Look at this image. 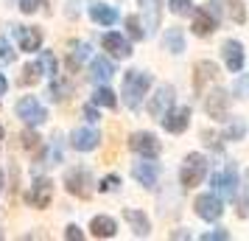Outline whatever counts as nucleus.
<instances>
[{"label":"nucleus","mask_w":249,"mask_h":241,"mask_svg":"<svg viewBox=\"0 0 249 241\" xmlns=\"http://www.w3.org/2000/svg\"><path fill=\"white\" fill-rule=\"evenodd\" d=\"M151 81L154 79H151V73H146V70H129L124 76V90H121V95H124V104L129 110H140L143 95L151 90Z\"/></svg>","instance_id":"nucleus-1"},{"label":"nucleus","mask_w":249,"mask_h":241,"mask_svg":"<svg viewBox=\"0 0 249 241\" xmlns=\"http://www.w3.org/2000/svg\"><path fill=\"white\" fill-rule=\"evenodd\" d=\"M207 171H210V160L204 157L202 151H191V154L185 157V163H182V168H179L182 188L191 191V188H196V185H202L204 177H207Z\"/></svg>","instance_id":"nucleus-2"},{"label":"nucleus","mask_w":249,"mask_h":241,"mask_svg":"<svg viewBox=\"0 0 249 241\" xmlns=\"http://www.w3.org/2000/svg\"><path fill=\"white\" fill-rule=\"evenodd\" d=\"M14 115L23 121L25 127H42L48 121V110L39 104V98L36 95H23L20 101L14 104Z\"/></svg>","instance_id":"nucleus-3"},{"label":"nucleus","mask_w":249,"mask_h":241,"mask_svg":"<svg viewBox=\"0 0 249 241\" xmlns=\"http://www.w3.org/2000/svg\"><path fill=\"white\" fill-rule=\"evenodd\" d=\"M65 191L73 196H79V199H90L92 194V174L90 168H84V166H73L68 168L65 174Z\"/></svg>","instance_id":"nucleus-4"},{"label":"nucleus","mask_w":249,"mask_h":241,"mask_svg":"<svg viewBox=\"0 0 249 241\" xmlns=\"http://www.w3.org/2000/svg\"><path fill=\"white\" fill-rule=\"evenodd\" d=\"M25 205H31L34 210H45L51 202H53V183L48 177H36L34 185L25 191Z\"/></svg>","instance_id":"nucleus-5"},{"label":"nucleus","mask_w":249,"mask_h":241,"mask_svg":"<svg viewBox=\"0 0 249 241\" xmlns=\"http://www.w3.org/2000/svg\"><path fill=\"white\" fill-rule=\"evenodd\" d=\"M193 210H196V216L204 219V222H218V219L224 216V202H221V196L218 194H199L196 196V202H193Z\"/></svg>","instance_id":"nucleus-6"},{"label":"nucleus","mask_w":249,"mask_h":241,"mask_svg":"<svg viewBox=\"0 0 249 241\" xmlns=\"http://www.w3.org/2000/svg\"><path fill=\"white\" fill-rule=\"evenodd\" d=\"M204 112L213 121H230V93L221 90V87L210 90L204 98Z\"/></svg>","instance_id":"nucleus-7"},{"label":"nucleus","mask_w":249,"mask_h":241,"mask_svg":"<svg viewBox=\"0 0 249 241\" xmlns=\"http://www.w3.org/2000/svg\"><path fill=\"white\" fill-rule=\"evenodd\" d=\"M129 149L140 154V157H148V160H157L162 146H160L157 135H151V132H135L132 138H129Z\"/></svg>","instance_id":"nucleus-8"},{"label":"nucleus","mask_w":249,"mask_h":241,"mask_svg":"<svg viewBox=\"0 0 249 241\" xmlns=\"http://www.w3.org/2000/svg\"><path fill=\"white\" fill-rule=\"evenodd\" d=\"M213 194L221 199H235L238 196V171L235 166H227L224 171L213 174Z\"/></svg>","instance_id":"nucleus-9"},{"label":"nucleus","mask_w":249,"mask_h":241,"mask_svg":"<svg viewBox=\"0 0 249 241\" xmlns=\"http://www.w3.org/2000/svg\"><path fill=\"white\" fill-rule=\"evenodd\" d=\"M174 101H177V93H174V87H171V84H160L157 93H154V95H151V101H148V115L160 121V118L168 112L171 107H174Z\"/></svg>","instance_id":"nucleus-10"},{"label":"nucleus","mask_w":249,"mask_h":241,"mask_svg":"<svg viewBox=\"0 0 249 241\" xmlns=\"http://www.w3.org/2000/svg\"><path fill=\"white\" fill-rule=\"evenodd\" d=\"M160 121H162V129H165V132L182 135L185 129L191 127V107H171Z\"/></svg>","instance_id":"nucleus-11"},{"label":"nucleus","mask_w":249,"mask_h":241,"mask_svg":"<svg viewBox=\"0 0 249 241\" xmlns=\"http://www.w3.org/2000/svg\"><path fill=\"white\" fill-rule=\"evenodd\" d=\"M70 146L76 151H92L101 146V132L92 127H79L70 132Z\"/></svg>","instance_id":"nucleus-12"},{"label":"nucleus","mask_w":249,"mask_h":241,"mask_svg":"<svg viewBox=\"0 0 249 241\" xmlns=\"http://www.w3.org/2000/svg\"><path fill=\"white\" fill-rule=\"evenodd\" d=\"M193 23H191V31L196 37H210L218 28V17H215L210 9H193Z\"/></svg>","instance_id":"nucleus-13"},{"label":"nucleus","mask_w":249,"mask_h":241,"mask_svg":"<svg viewBox=\"0 0 249 241\" xmlns=\"http://www.w3.org/2000/svg\"><path fill=\"white\" fill-rule=\"evenodd\" d=\"M101 45L104 51H109V56L112 59H129L132 56V45H129V39L121 37L118 31H107L101 37Z\"/></svg>","instance_id":"nucleus-14"},{"label":"nucleus","mask_w":249,"mask_h":241,"mask_svg":"<svg viewBox=\"0 0 249 241\" xmlns=\"http://www.w3.org/2000/svg\"><path fill=\"white\" fill-rule=\"evenodd\" d=\"M221 56H224V65L230 73H241L244 70V45L238 39H227L221 45Z\"/></svg>","instance_id":"nucleus-15"},{"label":"nucleus","mask_w":249,"mask_h":241,"mask_svg":"<svg viewBox=\"0 0 249 241\" xmlns=\"http://www.w3.org/2000/svg\"><path fill=\"white\" fill-rule=\"evenodd\" d=\"M132 177H135L143 188H154V185H157V177H160V166L151 163L148 157H143V163H135V166H132Z\"/></svg>","instance_id":"nucleus-16"},{"label":"nucleus","mask_w":249,"mask_h":241,"mask_svg":"<svg viewBox=\"0 0 249 241\" xmlns=\"http://www.w3.org/2000/svg\"><path fill=\"white\" fill-rule=\"evenodd\" d=\"M17 42H20V51L36 54L42 48V31L36 25H23V28H17Z\"/></svg>","instance_id":"nucleus-17"},{"label":"nucleus","mask_w":249,"mask_h":241,"mask_svg":"<svg viewBox=\"0 0 249 241\" xmlns=\"http://www.w3.org/2000/svg\"><path fill=\"white\" fill-rule=\"evenodd\" d=\"M218 76V68H215V62H210V59H202V62H196V68H193V87H196V93H202L210 81Z\"/></svg>","instance_id":"nucleus-18"},{"label":"nucleus","mask_w":249,"mask_h":241,"mask_svg":"<svg viewBox=\"0 0 249 241\" xmlns=\"http://www.w3.org/2000/svg\"><path fill=\"white\" fill-rule=\"evenodd\" d=\"M124 219L129 222V227H132V233H135L137 239H146L148 233H151V222H148V216L143 213V210L126 207V210H124Z\"/></svg>","instance_id":"nucleus-19"},{"label":"nucleus","mask_w":249,"mask_h":241,"mask_svg":"<svg viewBox=\"0 0 249 241\" xmlns=\"http://www.w3.org/2000/svg\"><path fill=\"white\" fill-rule=\"evenodd\" d=\"M87 12H90V20L98 25H115L118 23V9L115 6H107V3H90L87 6Z\"/></svg>","instance_id":"nucleus-20"},{"label":"nucleus","mask_w":249,"mask_h":241,"mask_svg":"<svg viewBox=\"0 0 249 241\" xmlns=\"http://www.w3.org/2000/svg\"><path fill=\"white\" fill-rule=\"evenodd\" d=\"M112 76H115V65L107 56H95L90 62V79L95 84H107V81H112Z\"/></svg>","instance_id":"nucleus-21"},{"label":"nucleus","mask_w":249,"mask_h":241,"mask_svg":"<svg viewBox=\"0 0 249 241\" xmlns=\"http://www.w3.org/2000/svg\"><path fill=\"white\" fill-rule=\"evenodd\" d=\"M115 233H118V222L112 216H95L90 222V236L95 239H115Z\"/></svg>","instance_id":"nucleus-22"},{"label":"nucleus","mask_w":249,"mask_h":241,"mask_svg":"<svg viewBox=\"0 0 249 241\" xmlns=\"http://www.w3.org/2000/svg\"><path fill=\"white\" fill-rule=\"evenodd\" d=\"M162 45H165V51H168V54H174V56H179L182 51H185V34H182L179 25H174V28H168V31H165V37H162Z\"/></svg>","instance_id":"nucleus-23"},{"label":"nucleus","mask_w":249,"mask_h":241,"mask_svg":"<svg viewBox=\"0 0 249 241\" xmlns=\"http://www.w3.org/2000/svg\"><path fill=\"white\" fill-rule=\"evenodd\" d=\"M90 56V45L87 42H70V51H68V68L76 73V70L84 65V59Z\"/></svg>","instance_id":"nucleus-24"},{"label":"nucleus","mask_w":249,"mask_h":241,"mask_svg":"<svg viewBox=\"0 0 249 241\" xmlns=\"http://www.w3.org/2000/svg\"><path fill=\"white\" fill-rule=\"evenodd\" d=\"M92 104H95V107L115 110V107H118V95H115L107 84H98V87H95V93H92Z\"/></svg>","instance_id":"nucleus-25"},{"label":"nucleus","mask_w":249,"mask_h":241,"mask_svg":"<svg viewBox=\"0 0 249 241\" xmlns=\"http://www.w3.org/2000/svg\"><path fill=\"white\" fill-rule=\"evenodd\" d=\"M42 79V68H39V62H31V65H25L23 73H20V87H31L36 81Z\"/></svg>","instance_id":"nucleus-26"},{"label":"nucleus","mask_w":249,"mask_h":241,"mask_svg":"<svg viewBox=\"0 0 249 241\" xmlns=\"http://www.w3.org/2000/svg\"><path fill=\"white\" fill-rule=\"evenodd\" d=\"M244 135H247V124L241 118H232L224 129V140H232L235 143V140H244Z\"/></svg>","instance_id":"nucleus-27"},{"label":"nucleus","mask_w":249,"mask_h":241,"mask_svg":"<svg viewBox=\"0 0 249 241\" xmlns=\"http://www.w3.org/2000/svg\"><path fill=\"white\" fill-rule=\"evenodd\" d=\"M126 31H129V37L135 39V42H140V39H146V28H143V23H140V17H135V14H129L126 17Z\"/></svg>","instance_id":"nucleus-28"},{"label":"nucleus","mask_w":249,"mask_h":241,"mask_svg":"<svg viewBox=\"0 0 249 241\" xmlns=\"http://www.w3.org/2000/svg\"><path fill=\"white\" fill-rule=\"evenodd\" d=\"M48 81H51V98H53V101H65V95H68V90H70L68 81L62 79L59 73L53 76V79H48Z\"/></svg>","instance_id":"nucleus-29"},{"label":"nucleus","mask_w":249,"mask_h":241,"mask_svg":"<svg viewBox=\"0 0 249 241\" xmlns=\"http://www.w3.org/2000/svg\"><path fill=\"white\" fill-rule=\"evenodd\" d=\"M39 68H42V73H45V79H53V76L59 73L56 56H53L51 51H42V56H39Z\"/></svg>","instance_id":"nucleus-30"},{"label":"nucleus","mask_w":249,"mask_h":241,"mask_svg":"<svg viewBox=\"0 0 249 241\" xmlns=\"http://www.w3.org/2000/svg\"><path fill=\"white\" fill-rule=\"evenodd\" d=\"M45 160H48V166H59L62 163V135H53L51 138V149H48Z\"/></svg>","instance_id":"nucleus-31"},{"label":"nucleus","mask_w":249,"mask_h":241,"mask_svg":"<svg viewBox=\"0 0 249 241\" xmlns=\"http://www.w3.org/2000/svg\"><path fill=\"white\" fill-rule=\"evenodd\" d=\"M230 17H232L238 25L247 23V6H244V0H230Z\"/></svg>","instance_id":"nucleus-32"},{"label":"nucleus","mask_w":249,"mask_h":241,"mask_svg":"<svg viewBox=\"0 0 249 241\" xmlns=\"http://www.w3.org/2000/svg\"><path fill=\"white\" fill-rule=\"evenodd\" d=\"M14 59H17V54H14L12 42L6 37H0V65H12Z\"/></svg>","instance_id":"nucleus-33"},{"label":"nucleus","mask_w":249,"mask_h":241,"mask_svg":"<svg viewBox=\"0 0 249 241\" xmlns=\"http://www.w3.org/2000/svg\"><path fill=\"white\" fill-rule=\"evenodd\" d=\"M118 188H121V177L118 174H107L101 183H98V191L101 194H109V191H118Z\"/></svg>","instance_id":"nucleus-34"},{"label":"nucleus","mask_w":249,"mask_h":241,"mask_svg":"<svg viewBox=\"0 0 249 241\" xmlns=\"http://www.w3.org/2000/svg\"><path fill=\"white\" fill-rule=\"evenodd\" d=\"M20 140H23V146L28 151H34V149H39V140H42V138L34 132V127H28V132H23V138H20Z\"/></svg>","instance_id":"nucleus-35"},{"label":"nucleus","mask_w":249,"mask_h":241,"mask_svg":"<svg viewBox=\"0 0 249 241\" xmlns=\"http://www.w3.org/2000/svg\"><path fill=\"white\" fill-rule=\"evenodd\" d=\"M168 9L182 17V14H191L193 12V3H191V0H168Z\"/></svg>","instance_id":"nucleus-36"},{"label":"nucleus","mask_w":249,"mask_h":241,"mask_svg":"<svg viewBox=\"0 0 249 241\" xmlns=\"http://www.w3.org/2000/svg\"><path fill=\"white\" fill-rule=\"evenodd\" d=\"M39 6H42V0H17V9L23 14H34Z\"/></svg>","instance_id":"nucleus-37"},{"label":"nucleus","mask_w":249,"mask_h":241,"mask_svg":"<svg viewBox=\"0 0 249 241\" xmlns=\"http://www.w3.org/2000/svg\"><path fill=\"white\" fill-rule=\"evenodd\" d=\"M202 241H230V233L227 230H207V233H202Z\"/></svg>","instance_id":"nucleus-38"},{"label":"nucleus","mask_w":249,"mask_h":241,"mask_svg":"<svg viewBox=\"0 0 249 241\" xmlns=\"http://www.w3.org/2000/svg\"><path fill=\"white\" fill-rule=\"evenodd\" d=\"M81 6H84V0H68V6H65V14H68L70 20H76L81 14Z\"/></svg>","instance_id":"nucleus-39"},{"label":"nucleus","mask_w":249,"mask_h":241,"mask_svg":"<svg viewBox=\"0 0 249 241\" xmlns=\"http://www.w3.org/2000/svg\"><path fill=\"white\" fill-rule=\"evenodd\" d=\"M65 239L68 241H81L84 239V230H81L79 224H68V227H65Z\"/></svg>","instance_id":"nucleus-40"},{"label":"nucleus","mask_w":249,"mask_h":241,"mask_svg":"<svg viewBox=\"0 0 249 241\" xmlns=\"http://www.w3.org/2000/svg\"><path fill=\"white\" fill-rule=\"evenodd\" d=\"M235 93L241 98H249V76H238L235 81Z\"/></svg>","instance_id":"nucleus-41"},{"label":"nucleus","mask_w":249,"mask_h":241,"mask_svg":"<svg viewBox=\"0 0 249 241\" xmlns=\"http://www.w3.org/2000/svg\"><path fill=\"white\" fill-rule=\"evenodd\" d=\"M98 118H101V115H98V107H95V104H87V107H84V121H87V124H95Z\"/></svg>","instance_id":"nucleus-42"},{"label":"nucleus","mask_w":249,"mask_h":241,"mask_svg":"<svg viewBox=\"0 0 249 241\" xmlns=\"http://www.w3.org/2000/svg\"><path fill=\"white\" fill-rule=\"evenodd\" d=\"M244 191H247V196L241 199V207H238L241 216H247V207H249V171H247V185H244Z\"/></svg>","instance_id":"nucleus-43"},{"label":"nucleus","mask_w":249,"mask_h":241,"mask_svg":"<svg viewBox=\"0 0 249 241\" xmlns=\"http://www.w3.org/2000/svg\"><path fill=\"white\" fill-rule=\"evenodd\" d=\"M6 93H9V79L0 73V95H6Z\"/></svg>","instance_id":"nucleus-44"},{"label":"nucleus","mask_w":249,"mask_h":241,"mask_svg":"<svg viewBox=\"0 0 249 241\" xmlns=\"http://www.w3.org/2000/svg\"><path fill=\"white\" fill-rule=\"evenodd\" d=\"M171 239H191V233L188 230H177V233H171Z\"/></svg>","instance_id":"nucleus-45"},{"label":"nucleus","mask_w":249,"mask_h":241,"mask_svg":"<svg viewBox=\"0 0 249 241\" xmlns=\"http://www.w3.org/2000/svg\"><path fill=\"white\" fill-rule=\"evenodd\" d=\"M6 188V174H3V168H0V191Z\"/></svg>","instance_id":"nucleus-46"},{"label":"nucleus","mask_w":249,"mask_h":241,"mask_svg":"<svg viewBox=\"0 0 249 241\" xmlns=\"http://www.w3.org/2000/svg\"><path fill=\"white\" fill-rule=\"evenodd\" d=\"M3 135H6V129H3V127H0V140H3Z\"/></svg>","instance_id":"nucleus-47"},{"label":"nucleus","mask_w":249,"mask_h":241,"mask_svg":"<svg viewBox=\"0 0 249 241\" xmlns=\"http://www.w3.org/2000/svg\"><path fill=\"white\" fill-rule=\"evenodd\" d=\"M137 3H146V0H137Z\"/></svg>","instance_id":"nucleus-48"}]
</instances>
